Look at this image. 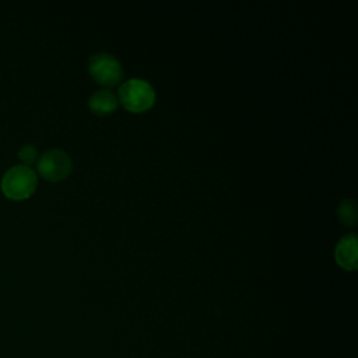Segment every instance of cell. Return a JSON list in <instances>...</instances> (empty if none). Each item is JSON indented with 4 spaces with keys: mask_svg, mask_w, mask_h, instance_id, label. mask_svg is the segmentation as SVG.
<instances>
[{
    "mask_svg": "<svg viewBox=\"0 0 358 358\" xmlns=\"http://www.w3.org/2000/svg\"><path fill=\"white\" fill-rule=\"evenodd\" d=\"M117 101L130 112L140 113L150 109L155 101V91L141 78H130L119 88Z\"/></svg>",
    "mask_w": 358,
    "mask_h": 358,
    "instance_id": "6da1fadb",
    "label": "cell"
},
{
    "mask_svg": "<svg viewBox=\"0 0 358 358\" xmlns=\"http://www.w3.org/2000/svg\"><path fill=\"white\" fill-rule=\"evenodd\" d=\"M36 187V173L28 165L11 166L1 179V189L6 196L14 200L27 199Z\"/></svg>",
    "mask_w": 358,
    "mask_h": 358,
    "instance_id": "7a4b0ae2",
    "label": "cell"
},
{
    "mask_svg": "<svg viewBox=\"0 0 358 358\" xmlns=\"http://www.w3.org/2000/svg\"><path fill=\"white\" fill-rule=\"evenodd\" d=\"M88 71L91 77L101 85L112 87L122 81L123 69L120 62L110 53H95L88 62Z\"/></svg>",
    "mask_w": 358,
    "mask_h": 358,
    "instance_id": "3957f363",
    "label": "cell"
},
{
    "mask_svg": "<svg viewBox=\"0 0 358 358\" xmlns=\"http://www.w3.org/2000/svg\"><path fill=\"white\" fill-rule=\"evenodd\" d=\"M73 168V162L67 152L59 148L43 152L38 161V171L42 178L57 182L64 179Z\"/></svg>",
    "mask_w": 358,
    "mask_h": 358,
    "instance_id": "277c9868",
    "label": "cell"
},
{
    "mask_svg": "<svg viewBox=\"0 0 358 358\" xmlns=\"http://www.w3.org/2000/svg\"><path fill=\"white\" fill-rule=\"evenodd\" d=\"M337 263L344 268L354 271L357 268V235L347 234L344 235L334 250Z\"/></svg>",
    "mask_w": 358,
    "mask_h": 358,
    "instance_id": "5b68a950",
    "label": "cell"
},
{
    "mask_svg": "<svg viewBox=\"0 0 358 358\" xmlns=\"http://www.w3.org/2000/svg\"><path fill=\"white\" fill-rule=\"evenodd\" d=\"M117 103H119V101H117L116 94L108 88L95 91L88 99L90 109L95 115H101V116L115 112L117 108Z\"/></svg>",
    "mask_w": 358,
    "mask_h": 358,
    "instance_id": "8992f818",
    "label": "cell"
},
{
    "mask_svg": "<svg viewBox=\"0 0 358 358\" xmlns=\"http://www.w3.org/2000/svg\"><path fill=\"white\" fill-rule=\"evenodd\" d=\"M337 217L344 227L352 228L357 224V204L352 199H344L337 207Z\"/></svg>",
    "mask_w": 358,
    "mask_h": 358,
    "instance_id": "52a82bcc",
    "label": "cell"
},
{
    "mask_svg": "<svg viewBox=\"0 0 358 358\" xmlns=\"http://www.w3.org/2000/svg\"><path fill=\"white\" fill-rule=\"evenodd\" d=\"M36 155H38V151L34 145L31 144H25L22 148H20L18 151V157L25 162V164H31L36 159Z\"/></svg>",
    "mask_w": 358,
    "mask_h": 358,
    "instance_id": "ba28073f",
    "label": "cell"
}]
</instances>
